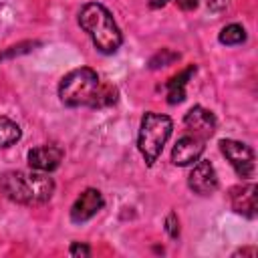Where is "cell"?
Here are the masks:
<instances>
[{
	"instance_id": "obj_8",
	"label": "cell",
	"mask_w": 258,
	"mask_h": 258,
	"mask_svg": "<svg viewBox=\"0 0 258 258\" xmlns=\"http://www.w3.org/2000/svg\"><path fill=\"white\" fill-rule=\"evenodd\" d=\"M204 149H206L204 139H200L196 135H183L181 139H177V143L171 149V161L179 167L191 165L202 157Z\"/></svg>"
},
{
	"instance_id": "obj_11",
	"label": "cell",
	"mask_w": 258,
	"mask_h": 258,
	"mask_svg": "<svg viewBox=\"0 0 258 258\" xmlns=\"http://www.w3.org/2000/svg\"><path fill=\"white\" fill-rule=\"evenodd\" d=\"M230 200H232V208L238 214H242L246 218L256 216V185L254 183L234 187L232 194H230Z\"/></svg>"
},
{
	"instance_id": "obj_4",
	"label": "cell",
	"mask_w": 258,
	"mask_h": 258,
	"mask_svg": "<svg viewBox=\"0 0 258 258\" xmlns=\"http://www.w3.org/2000/svg\"><path fill=\"white\" fill-rule=\"evenodd\" d=\"M171 129H173V123L167 115L151 113V111L143 115L139 125V135H137V147L147 165H153L157 161V157L163 151V145L171 135Z\"/></svg>"
},
{
	"instance_id": "obj_2",
	"label": "cell",
	"mask_w": 258,
	"mask_h": 258,
	"mask_svg": "<svg viewBox=\"0 0 258 258\" xmlns=\"http://www.w3.org/2000/svg\"><path fill=\"white\" fill-rule=\"evenodd\" d=\"M79 24L91 36L95 48L103 54H113L123 42L121 30L113 20V14L99 2H89L81 8Z\"/></svg>"
},
{
	"instance_id": "obj_9",
	"label": "cell",
	"mask_w": 258,
	"mask_h": 258,
	"mask_svg": "<svg viewBox=\"0 0 258 258\" xmlns=\"http://www.w3.org/2000/svg\"><path fill=\"white\" fill-rule=\"evenodd\" d=\"M101 208H103V196H101V191L95 189V187H89L73 204V208H71V220L75 224H83V222L91 220Z\"/></svg>"
},
{
	"instance_id": "obj_10",
	"label": "cell",
	"mask_w": 258,
	"mask_h": 258,
	"mask_svg": "<svg viewBox=\"0 0 258 258\" xmlns=\"http://www.w3.org/2000/svg\"><path fill=\"white\" fill-rule=\"evenodd\" d=\"M62 149L56 145H38L28 151V165L36 171H52L62 161Z\"/></svg>"
},
{
	"instance_id": "obj_13",
	"label": "cell",
	"mask_w": 258,
	"mask_h": 258,
	"mask_svg": "<svg viewBox=\"0 0 258 258\" xmlns=\"http://www.w3.org/2000/svg\"><path fill=\"white\" fill-rule=\"evenodd\" d=\"M18 139H20V127L8 117H0V147H8Z\"/></svg>"
},
{
	"instance_id": "obj_3",
	"label": "cell",
	"mask_w": 258,
	"mask_h": 258,
	"mask_svg": "<svg viewBox=\"0 0 258 258\" xmlns=\"http://www.w3.org/2000/svg\"><path fill=\"white\" fill-rule=\"evenodd\" d=\"M99 89V75L89 67H81L62 77L58 85V97L60 103L67 107H93Z\"/></svg>"
},
{
	"instance_id": "obj_20",
	"label": "cell",
	"mask_w": 258,
	"mask_h": 258,
	"mask_svg": "<svg viewBox=\"0 0 258 258\" xmlns=\"http://www.w3.org/2000/svg\"><path fill=\"white\" fill-rule=\"evenodd\" d=\"M226 4H228V0H208V6L212 10H222V8H226Z\"/></svg>"
},
{
	"instance_id": "obj_16",
	"label": "cell",
	"mask_w": 258,
	"mask_h": 258,
	"mask_svg": "<svg viewBox=\"0 0 258 258\" xmlns=\"http://www.w3.org/2000/svg\"><path fill=\"white\" fill-rule=\"evenodd\" d=\"M177 58H179L177 52H173V50H169V48H161V52H157L155 56H151V60H149V69L167 67V64H171V62L177 60Z\"/></svg>"
},
{
	"instance_id": "obj_15",
	"label": "cell",
	"mask_w": 258,
	"mask_h": 258,
	"mask_svg": "<svg viewBox=\"0 0 258 258\" xmlns=\"http://www.w3.org/2000/svg\"><path fill=\"white\" fill-rule=\"evenodd\" d=\"M115 101H117V89L113 85L101 83V89L97 93V99H95L93 107H107V105H113Z\"/></svg>"
},
{
	"instance_id": "obj_18",
	"label": "cell",
	"mask_w": 258,
	"mask_h": 258,
	"mask_svg": "<svg viewBox=\"0 0 258 258\" xmlns=\"http://www.w3.org/2000/svg\"><path fill=\"white\" fill-rule=\"evenodd\" d=\"M71 256H91V248L87 244H81V242H75L69 250Z\"/></svg>"
},
{
	"instance_id": "obj_1",
	"label": "cell",
	"mask_w": 258,
	"mask_h": 258,
	"mask_svg": "<svg viewBox=\"0 0 258 258\" xmlns=\"http://www.w3.org/2000/svg\"><path fill=\"white\" fill-rule=\"evenodd\" d=\"M0 189L6 198L26 206H38L52 198L54 181L46 171H4L0 173Z\"/></svg>"
},
{
	"instance_id": "obj_6",
	"label": "cell",
	"mask_w": 258,
	"mask_h": 258,
	"mask_svg": "<svg viewBox=\"0 0 258 258\" xmlns=\"http://www.w3.org/2000/svg\"><path fill=\"white\" fill-rule=\"evenodd\" d=\"M187 185L194 194H200V196L214 194L218 189V173L214 165L206 159H198L187 175Z\"/></svg>"
},
{
	"instance_id": "obj_17",
	"label": "cell",
	"mask_w": 258,
	"mask_h": 258,
	"mask_svg": "<svg viewBox=\"0 0 258 258\" xmlns=\"http://www.w3.org/2000/svg\"><path fill=\"white\" fill-rule=\"evenodd\" d=\"M165 232L169 234V238H177L179 236V222H177V216L173 212H169L167 218H165Z\"/></svg>"
},
{
	"instance_id": "obj_12",
	"label": "cell",
	"mask_w": 258,
	"mask_h": 258,
	"mask_svg": "<svg viewBox=\"0 0 258 258\" xmlns=\"http://www.w3.org/2000/svg\"><path fill=\"white\" fill-rule=\"evenodd\" d=\"M194 73H196V67H187L183 73L167 81V103L169 105H177L185 99V83Z\"/></svg>"
},
{
	"instance_id": "obj_5",
	"label": "cell",
	"mask_w": 258,
	"mask_h": 258,
	"mask_svg": "<svg viewBox=\"0 0 258 258\" xmlns=\"http://www.w3.org/2000/svg\"><path fill=\"white\" fill-rule=\"evenodd\" d=\"M220 151L230 161V165L234 167L238 177L246 179V177L254 175V151L246 143L234 141V139H222L220 141Z\"/></svg>"
},
{
	"instance_id": "obj_7",
	"label": "cell",
	"mask_w": 258,
	"mask_h": 258,
	"mask_svg": "<svg viewBox=\"0 0 258 258\" xmlns=\"http://www.w3.org/2000/svg\"><path fill=\"white\" fill-rule=\"evenodd\" d=\"M183 125L187 127V131H189L191 135H196V137H200V139L206 141V139L212 137V133L216 131V117H214L212 111H208V109H204V107H200V105H194V107L185 113Z\"/></svg>"
},
{
	"instance_id": "obj_14",
	"label": "cell",
	"mask_w": 258,
	"mask_h": 258,
	"mask_svg": "<svg viewBox=\"0 0 258 258\" xmlns=\"http://www.w3.org/2000/svg\"><path fill=\"white\" fill-rule=\"evenodd\" d=\"M246 40V30L240 24H228L220 30V42L234 46V44H242Z\"/></svg>"
},
{
	"instance_id": "obj_19",
	"label": "cell",
	"mask_w": 258,
	"mask_h": 258,
	"mask_svg": "<svg viewBox=\"0 0 258 258\" xmlns=\"http://www.w3.org/2000/svg\"><path fill=\"white\" fill-rule=\"evenodd\" d=\"M175 4L181 8V10H194L198 6V0H175Z\"/></svg>"
}]
</instances>
